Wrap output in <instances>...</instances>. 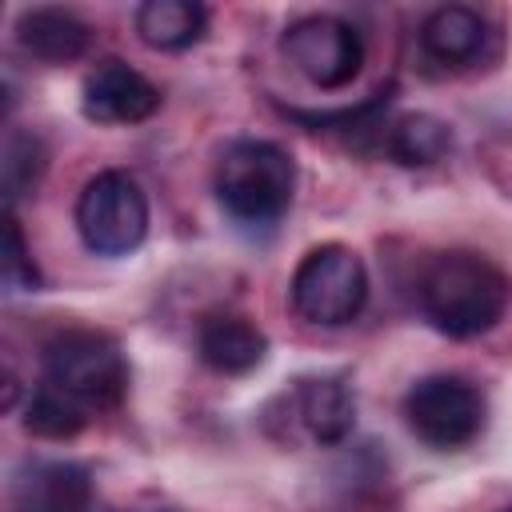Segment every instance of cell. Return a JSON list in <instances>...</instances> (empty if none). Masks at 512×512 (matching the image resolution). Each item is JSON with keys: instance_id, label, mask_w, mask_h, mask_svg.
I'll return each instance as SVG.
<instances>
[{"instance_id": "cell-1", "label": "cell", "mask_w": 512, "mask_h": 512, "mask_svg": "<svg viewBox=\"0 0 512 512\" xmlns=\"http://www.w3.org/2000/svg\"><path fill=\"white\" fill-rule=\"evenodd\" d=\"M508 296V276L480 252H436L416 280L424 320L456 340L496 328L508 308Z\"/></svg>"}, {"instance_id": "cell-2", "label": "cell", "mask_w": 512, "mask_h": 512, "mask_svg": "<svg viewBox=\"0 0 512 512\" xmlns=\"http://www.w3.org/2000/svg\"><path fill=\"white\" fill-rule=\"evenodd\" d=\"M296 192V160L272 140H232L216 160V196L236 224H276Z\"/></svg>"}, {"instance_id": "cell-3", "label": "cell", "mask_w": 512, "mask_h": 512, "mask_svg": "<svg viewBox=\"0 0 512 512\" xmlns=\"http://www.w3.org/2000/svg\"><path fill=\"white\" fill-rule=\"evenodd\" d=\"M44 384L84 408H112L128 392V360L120 344L92 328H68L40 352Z\"/></svg>"}, {"instance_id": "cell-4", "label": "cell", "mask_w": 512, "mask_h": 512, "mask_svg": "<svg viewBox=\"0 0 512 512\" xmlns=\"http://www.w3.org/2000/svg\"><path fill=\"white\" fill-rule=\"evenodd\" d=\"M288 296H292V308L300 320L340 328V324L356 320L368 300L364 260L344 244H316L300 256Z\"/></svg>"}, {"instance_id": "cell-5", "label": "cell", "mask_w": 512, "mask_h": 512, "mask_svg": "<svg viewBox=\"0 0 512 512\" xmlns=\"http://www.w3.org/2000/svg\"><path fill=\"white\" fill-rule=\"evenodd\" d=\"M76 232L96 256H128L148 236V200L140 184L120 172H96L76 196Z\"/></svg>"}, {"instance_id": "cell-6", "label": "cell", "mask_w": 512, "mask_h": 512, "mask_svg": "<svg viewBox=\"0 0 512 512\" xmlns=\"http://www.w3.org/2000/svg\"><path fill=\"white\" fill-rule=\"evenodd\" d=\"M404 420L428 448H464L484 428V396L460 376H424L404 396Z\"/></svg>"}, {"instance_id": "cell-7", "label": "cell", "mask_w": 512, "mask_h": 512, "mask_svg": "<svg viewBox=\"0 0 512 512\" xmlns=\"http://www.w3.org/2000/svg\"><path fill=\"white\" fill-rule=\"evenodd\" d=\"M280 48L288 64L316 88H344L364 64L360 32L340 16H300L284 28Z\"/></svg>"}, {"instance_id": "cell-8", "label": "cell", "mask_w": 512, "mask_h": 512, "mask_svg": "<svg viewBox=\"0 0 512 512\" xmlns=\"http://www.w3.org/2000/svg\"><path fill=\"white\" fill-rule=\"evenodd\" d=\"M80 108L96 124H140L160 108V88L132 64L108 56L84 76Z\"/></svg>"}, {"instance_id": "cell-9", "label": "cell", "mask_w": 512, "mask_h": 512, "mask_svg": "<svg viewBox=\"0 0 512 512\" xmlns=\"http://www.w3.org/2000/svg\"><path fill=\"white\" fill-rule=\"evenodd\" d=\"M92 484L80 464L68 460H32L12 480L16 512H88Z\"/></svg>"}, {"instance_id": "cell-10", "label": "cell", "mask_w": 512, "mask_h": 512, "mask_svg": "<svg viewBox=\"0 0 512 512\" xmlns=\"http://www.w3.org/2000/svg\"><path fill=\"white\" fill-rule=\"evenodd\" d=\"M292 412L316 444H340L356 424V396L344 376H308L292 388Z\"/></svg>"}, {"instance_id": "cell-11", "label": "cell", "mask_w": 512, "mask_h": 512, "mask_svg": "<svg viewBox=\"0 0 512 512\" xmlns=\"http://www.w3.org/2000/svg\"><path fill=\"white\" fill-rule=\"evenodd\" d=\"M196 352H200V360H204L212 372L240 376V372H252V368L264 360L268 336H264L252 320H244V316L216 312V316H204V320H200Z\"/></svg>"}, {"instance_id": "cell-12", "label": "cell", "mask_w": 512, "mask_h": 512, "mask_svg": "<svg viewBox=\"0 0 512 512\" xmlns=\"http://www.w3.org/2000/svg\"><path fill=\"white\" fill-rule=\"evenodd\" d=\"M488 40V24L476 8L468 4H444L436 12H428V20L420 24V48L428 60L444 64V68H464L484 52Z\"/></svg>"}, {"instance_id": "cell-13", "label": "cell", "mask_w": 512, "mask_h": 512, "mask_svg": "<svg viewBox=\"0 0 512 512\" xmlns=\"http://www.w3.org/2000/svg\"><path fill=\"white\" fill-rule=\"evenodd\" d=\"M16 40L28 56L44 64H68L88 52L92 28L68 8H28L16 20Z\"/></svg>"}, {"instance_id": "cell-14", "label": "cell", "mask_w": 512, "mask_h": 512, "mask_svg": "<svg viewBox=\"0 0 512 512\" xmlns=\"http://www.w3.org/2000/svg\"><path fill=\"white\" fill-rule=\"evenodd\" d=\"M204 28H208V8L196 0H144L136 8V36L160 52H180L196 44Z\"/></svg>"}, {"instance_id": "cell-15", "label": "cell", "mask_w": 512, "mask_h": 512, "mask_svg": "<svg viewBox=\"0 0 512 512\" xmlns=\"http://www.w3.org/2000/svg\"><path fill=\"white\" fill-rule=\"evenodd\" d=\"M384 152L404 168H428L452 152V128L432 112H404L384 128Z\"/></svg>"}, {"instance_id": "cell-16", "label": "cell", "mask_w": 512, "mask_h": 512, "mask_svg": "<svg viewBox=\"0 0 512 512\" xmlns=\"http://www.w3.org/2000/svg\"><path fill=\"white\" fill-rule=\"evenodd\" d=\"M88 424V408L76 404L72 396L56 392L52 384H40L24 408V428L32 436H44V440H68L76 436L80 428Z\"/></svg>"}, {"instance_id": "cell-17", "label": "cell", "mask_w": 512, "mask_h": 512, "mask_svg": "<svg viewBox=\"0 0 512 512\" xmlns=\"http://www.w3.org/2000/svg\"><path fill=\"white\" fill-rule=\"evenodd\" d=\"M44 164H48V152H44L40 136H36V132H20V128H12L8 140H4V160H0V168H4V196H8V208H12L24 192L36 188V180L44 176Z\"/></svg>"}, {"instance_id": "cell-18", "label": "cell", "mask_w": 512, "mask_h": 512, "mask_svg": "<svg viewBox=\"0 0 512 512\" xmlns=\"http://www.w3.org/2000/svg\"><path fill=\"white\" fill-rule=\"evenodd\" d=\"M0 276H4V288L8 292H36L40 288V272L28 256V244H24V232L16 224V216L8 212L4 220V256H0Z\"/></svg>"}]
</instances>
